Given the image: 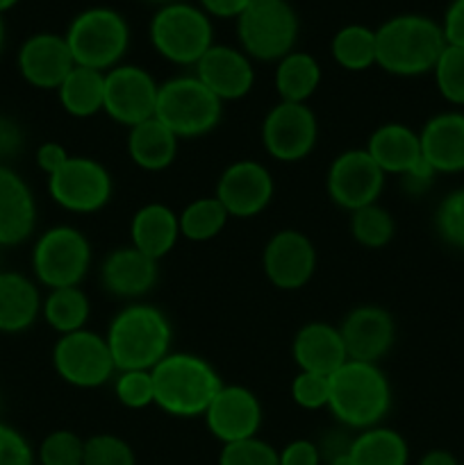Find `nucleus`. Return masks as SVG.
<instances>
[{"instance_id": "obj_1", "label": "nucleus", "mask_w": 464, "mask_h": 465, "mask_svg": "<svg viewBox=\"0 0 464 465\" xmlns=\"http://www.w3.org/2000/svg\"><path fill=\"white\" fill-rule=\"evenodd\" d=\"M391 404L394 391L380 363L346 361L330 375L328 411L344 430L358 434L382 425L389 416Z\"/></svg>"}, {"instance_id": "obj_2", "label": "nucleus", "mask_w": 464, "mask_h": 465, "mask_svg": "<svg viewBox=\"0 0 464 465\" xmlns=\"http://www.w3.org/2000/svg\"><path fill=\"white\" fill-rule=\"evenodd\" d=\"M105 341L116 371H153L173 343V325L155 304L127 302L109 321Z\"/></svg>"}, {"instance_id": "obj_3", "label": "nucleus", "mask_w": 464, "mask_h": 465, "mask_svg": "<svg viewBox=\"0 0 464 465\" xmlns=\"http://www.w3.org/2000/svg\"><path fill=\"white\" fill-rule=\"evenodd\" d=\"M444 48L441 23L423 14H398L376 27V66L389 75H428Z\"/></svg>"}, {"instance_id": "obj_4", "label": "nucleus", "mask_w": 464, "mask_h": 465, "mask_svg": "<svg viewBox=\"0 0 464 465\" xmlns=\"http://www.w3.org/2000/svg\"><path fill=\"white\" fill-rule=\"evenodd\" d=\"M155 407L171 418H203L221 391L223 380L207 359L191 352H168L150 371Z\"/></svg>"}, {"instance_id": "obj_5", "label": "nucleus", "mask_w": 464, "mask_h": 465, "mask_svg": "<svg viewBox=\"0 0 464 465\" xmlns=\"http://www.w3.org/2000/svg\"><path fill=\"white\" fill-rule=\"evenodd\" d=\"M130 25L126 16L112 7H86L68 23L64 39L73 54L76 66L94 71H112L123 64L130 48Z\"/></svg>"}, {"instance_id": "obj_6", "label": "nucleus", "mask_w": 464, "mask_h": 465, "mask_svg": "<svg viewBox=\"0 0 464 465\" xmlns=\"http://www.w3.org/2000/svg\"><path fill=\"white\" fill-rule=\"evenodd\" d=\"M148 39L155 53L176 66H196L205 53L212 48V18L189 3L162 5L153 14L148 25Z\"/></svg>"}, {"instance_id": "obj_7", "label": "nucleus", "mask_w": 464, "mask_h": 465, "mask_svg": "<svg viewBox=\"0 0 464 465\" xmlns=\"http://www.w3.org/2000/svg\"><path fill=\"white\" fill-rule=\"evenodd\" d=\"M91 241L73 225H55L41 232L30 252L32 277L48 291L82 286L91 271Z\"/></svg>"}, {"instance_id": "obj_8", "label": "nucleus", "mask_w": 464, "mask_h": 465, "mask_svg": "<svg viewBox=\"0 0 464 465\" xmlns=\"http://www.w3.org/2000/svg\"><path fill=\"white\" fill-rule=\"evenodd\" d=\"M155 118L177 139H198L218 127L223 103L194 75H176L159 84Z\"/></svg>"}, {"instance_id": "obj_9", "label": "nucleus", "mask_w": 464, "mask_h": 465, "mask_svg": "<svg viewBox=\"0 0 464 465\" xmlns=\"http://www.w3.org/2000/svg\"><path fill=\"white\" fill-rule=\"evenodd\" d=\"M235 23L239 48L253 62H280L296 50L300 21L289 0H253Z\"/></svg>"}, {"instance_id": "obj_10", "label": "nucleus", "mask_w": 464, "mask_h": 465, "mask_svg": "<svg viewBox=\"0 0 464 465\" xmlns=\"http://www.w3.org/2000/svg\"><path fill=\"white\" fill-rule=\"evenodd\" d=\"M50 361L64 384L82 391L100 389L118 372L105 336L86 327L59 336L53 345Z\"/></svg>"}, {"instance_id": "obj_11", "label": "nucleus", "mask_w": 464, "mask_h": 465, "mask_svg": "<svg viewBox=\"0 0 464 465\" xmlns=\"http://www.w3.org/2000/svg\"><path fill=\"white\" fill-rule=\"evenodd\" d=\"M48 195L59 209L77 216L98 213L114 195L112 173L94 157L71 154L55 175L48 177Z\"/></svg>"}, {"instance_id": "obj_12", "label": "nucleus", "mask_w": 464, "mask_h": 465, "mask_svg": "<svg viewBox=\"0 0 464 465\" xmlns=\"http://www.w3.org/2000/svg\"><path fill=\"white\" fill-rule=\"evenodd\" d=\"M264 153L282 163H296L314 153L318 141L317 114L309 104L277 100L259 127Z\"/></svg>"}, {"instance_id": "obj_13", "label": "nucleus", "mask_w": 464, "mask_h": 465, "mask_svg": "<svg viewBox=\"0 0 464 465\" xmlns=\"http://www.w3.org/2000/svg\"><path fill=\"white\" fill-rule=\"evenodd\" d=\"M385 182L387 175L368 157L367 150L350 148L337 154L328 166L326 191L337 207L353 213L378 203L385 191Z\"/></svg>"}, {"instance_id": "obj_14", "label": "nucleus", "mask_w": 464, "mask_h": 465, "mask_svg": "<svg viewBox=\"0 0 464 465\" xmlns=\"http://www.w3.org/2000/svg\"><path fill=\"white\" fill-rule=\"evenodd\" d=\"M159 84L144 66L118 64L105 73L103 112L123 127H135L155 116Z\"/></svg>"}, {"instance_id": "obj_15", "label": "nucleus", "mask_w": 464, "mask_h": 465, "mask_svg": "<svg viewBox=\"0 0 464 465\" xmlns=\"http://www.w3.org/2000/svg\"><path fill=\"white\" fill-rule=\"evenodd\" d=\"M276 195V180L268 166L255 159H239L223 168L217 180L214 198L223 204L227 216L248 221L268 209Z\"/></svg>"}, {"instance_id": "obj_16", "label": "nucleus", "mask_w": 464, "mask_h": 465, "mask_svg": "<svg viewBox=\"0 0 464 465\" xmlns=\"http://www.w3.org/2000/svg\"><path fill=\"white\" fill-rule=\"evenodd\" d=\"M318 266L312 239L300 230H277L264 243L262 271L268 284L280 291H298L309 284Z\"/></svg>"}, {"instance_id": "obj_17", "label": "nucleus", "mask_w": 464, "mask_h": 465, "mask_svg": "<svg viewBox=\"0 0 464 465\" xmlns=\"http://www.w3.org/2000/svg\"><path fill=\"white\" fill-rule=\"evenodd\" d=\"M209 434L221 445L259 434L264 409L257 395L241 384H223L203 416Z\"/></svg>"}, {"instance_id": "obj_18", "label": "nucleus", "mask_w": 464, "mask_h": 465, "mask_svg": "<svg viewBox=\"0 0 464 465\" xmlns=\"http://www.w3.org/2000/svg\"><path fill=\"white\" fill-rule=\"evenodd\" d=\"M348 361L380 363L396 343V321L385 307L359 304L339 322Z\"/></svg>"}, {"instance_id": "obj_19", "label": "nucleus", "mask_w": 464, "mask_h": 465, "mask_svg": "<svg viewBox=\"0 0 464 465\" xmlns=\"http://www.w3.org/2000/svg\"><path fill=\"white\" fill-rule=\"evenodd\" d=\"M16 66L30 86L41 91H57L68 73L76 68V62L64 35L36 32L27 36L18 48Z\"/></svg>"}, {"instance_id": "obj_20", "label": "nucleus", "mask_w": 464, "mask_h": 465, "mask_svg": "<svg viewBox=\"0 0 464 465\" xmlns=\"http://www.w3.org/2000/svg\"><path fill=\"white\" fill-rule=\"evenodd\" d=\"M98 280L105 293L116 300L139 302L159 282V262L139 252L132 245L109 250L98 268Z\"/></svg>"}, {"instance_id": "obj_21", "label": "nucleus", "mask_w": 464, "mask_h": 465, "mask_svg": "<svg viewBox=\"0 0 464 465\" xmlns=\"http://www.w3.org/2000/svg\"><path fill=\"white\" fill-rule=\"evenodd\" d=\"M194 75L221 103L246 98L255 86V64L237 45L214 44L194 66Z\"/></svg>"}, {"instance_id": "obj_22", "label": "nucleus", "mask_w": 464, "mask_h": 465, "mask_svg": "<svg viewBox=\"0 0 464 465\" xmlns=\"http://www.w3.org/2000/svg\"><path fill=\"white\" fill-rule=\"evenodd\" d=\"M36 198L21 173L0 163V248H16L36 230Z\"/></svg>"}, {"instance_id": "obj_23", "label": "nucleus", "mask_w": 464, "mask_h": 465, "mask_svg": "<svg viewBox=\"0 0 464 465\" xmlns=\"http://www.w3.org/2000/svg\"><path fill=\"white\" fill-rule=\"evenodd\" d=\"M421 154L437 175L464 173V112L449 109L428 118L419 130Z\"/></svg>"}, {"instance_id": "obj_24", "label": "nucleus", "mask_w": 464, "mask_h": 465, "mask_svg": "<svg viewBox=\"0 0 464 465\" xmlns=\"http://www.w3.org/2000/svg\"><path fill=\"white\" fill-rule=\"evenodd\" d=\"M291 357H294L298 371L318 372V375L328 377L348 361L339 327L323 321L305 322L296 331L294 341H291Z\"/></svg>"}, {"instance_id": "obj_25", "label": "nucleus", "mask_w": 464, "mask_h": 465, "mask_svg": "<svg viewBox=\"0 0 464 465\" xmlns=\"http://www.w3.org/2000/svg\"><path fill=\"white\" fill-rule=\"evenodd\" d=\"M364 150L385 175H405L423 159L419 132L405 123H382L368 134Z\"/></svg>"}, {"instance_id": "obj_26", "label": "nucleus", "mask_w": 464, "mask_h": 465, "mask_svg": "<svg viewBox=\"0 0 464 465\" xmlns=\"http://www.w3.org/2000/svg\"><path fill=\"white\" fill-rule=\"evenodd\" d=\"M177 213L164 203H146L130 218V245L148 254L155 262H162L180 241Z\"/></svg>"}, {"instance_id": "obj_27", "label": "nucleus", "mask_w": 464, "mask_h": 465, "mask_svg": "<svg viewBox=\"0 0 464 465\" xmlns=\"http://www.w3.org/2000/svg\"><path fill=\"white\" fill-rule=\"evenodd\" d=\"M41 295L35 277L0 271V334H23L41 318Z\"/></svg>"}, {"instance_id": "obj_28", "label": "nucleus", "mask_w": 464, "mask_h": 465, "mask_svg": "<svg viewBox=\"0 0 464 465\" xmlns=\"http://www.w3.org/2000/svg\"><path fill=\"white\" fill-rule=\"evenodd\" d=\"M177 150L180 139L155 116L127 130V157L141 171H166L177 159Z\"/></svg>"}, {"instance_id": "obj_29", "label": "nucleus", "mask_w": 464, "mask_h": 465, "mask_svg": "<svg viewBox=\"0 0 464 465\" xmlns=\"http://www.w3.org/2000/svg\"><path fill=\"white\" fill-rule=\"evenodd\" d=\"M321 64L314 54L305 53V50H291L280 62H276L273 84H276L277 98L285 100V103L308 104V100L321 86Z\"/></svg>"}, {"instance_id": "obj_30", "label": "nucleus", "mask_w": 464, "mask_h": 465, "mask_svg": "<svg viewBox=\"0 0 464 465\" xmlns=\"http://www.w3.org/2000/svg\"><path fill=\"white\" fill-rule=\"evenodd\" d=\"M348 457L350 465H409V445L400 431L378 425L353 436Z\"/></svg>"}, {"instance_id": "obj_31", "label": "nucleus", "mask_w": 464, "mask_h": 465, "mask_svg": "<svg viewBox=\"0 0 464 465\" xmlns=\"http://www.w3.org/2000/svg\"><path fill=\"white\" fill-rule=\"evenodd\" d=\"M57 100L73 118H91L103 112L105 73L86 66H76L59 84Z\"/></svg>"}, {"instance_id": "obj_32", "label": "nucleus", "mask_w": 464, "mask_h": 465, "mask_svg": "<svg viewBox=\"0 0 464 465\" xmlns=\"http://www.w3.org/2000/svg\"><path fill=\"white\" fill-rule=\"evenodd\" d=\"M41 318L59 336L85 330L91 318L89 295L82 286L48 291L44 295V302H41Z\"/></svg>"}, {"instance_id": "obj_33", "label": "nucleus", "mask_w": 464, "mask_h": 465, "mask_svg": "<svg viewBox=\"0 0 464 465\" xmlns=\"http://www.w3.org/2000/svg\"><path fill=\"white\" fill-rule=\"evenodd\" d=\"M330 54L344 71H368L376 66V30L362 23L339 27L330 41Z\"/></svg>"}, {"instance_id": "obj_34", "label": "nucleus", "mask_w": 464, "mask_h": 465, "mask_svg": "<svg viewBox=\"0 0 464 465\" xmlns=\"http://www.w3.org/2000/svg\"><path fill=\"white\" fill-rule=\"evenodd\" d=\"M227 221H230V216H227L223 204L214 195H203V198L191 200L177 213L180 236L191 241V243H207V241L217 239L226 230Z\"/></svg>"}, {"instance_id": "obj_35", "label": "nucleus", "mask_w": 464, "mask_h": 465, "mask_svg": "<svg viewBox=\"0 0 464 465\" xmlns=\"http://www.w3.org/2000/svg\"><path fill=\"white\" fill-rule=\"evenodd\" d=\"M348 230L358 245L367 250H380L394 241L396 221L389 209L382 207L380 203H373L350 213Z\"/></svg>"}, {"instance_id": "obj_36", "label": "nucleus", "mask_w": 464, "mask_h": 465, "mask_svg": "<svg viewBox=\"0 0 464 465\" xmlns=\"http://www.w3.org/2000/svg\"><path fill=\"white\" fill-rule=\"evenodd\" d=\"M432 77L446 103L453 107H464V48L446 44L432 68Z\"/></svg>"}, {"instance_id": "obj_37", "label": "nucleus", "mask_w": 464, "mask_h": 465, "mask_svg": "<svg viewBox=\"0 0 464 465\" xmlns=\"http://www.w3.org/2000/svg\"><path fill=\"white\" fill-rule=\"evenodd\" d=\"M85 439L71 430H55L45 436L36 450L39 465H82Z\"/></svg>"}, {"instance_id": "obj_38", "label": "nucleus", "mask_w": 464, "mask_h": 465, "mask_svg": "<svg viewBox=\"0 0 464 465\" xmlns=\"http://www.w3.org/2000/svg\"><path fill=\"white\" fill-rule=\"evenodd\" d=\"M435 230L446 245L464 252V186L446 193L437 204Z\"/></svg>"}, {"instance_id": "obj_39", "label": "nucleus", "mask_w": 464, "mask_h": 465, "mask_svg": "<svg viewBox=\"0 0 464 465\" xmlns=\"http://www.w3.org/2000/svg\"><path fill=\"white\" fill-rule=\"evenodd\" d=\"M114 395L130 411L155 407V386L150 371H118L114 377Z\"/></svg>"}, {"instance_id": "obj_40", "label": "nucleus", "mask_w": 464, "mask_h": 465, "mask_svg": "<svg viewBox=\"0 0 464 465\" xmlns=\"http://www.w3.org/2000/svg\"><path fill=\"white\" fill-rule=\"evenodd\" d=\"M82 465H136V454L126 439L103 431L85 439Z\"/></svg>"}, {"instance_id": "obj_41", "label": "nucleus", "mask_w": 464, "mask_h": 465, "mask_svg": "<svg viewBox=\"0 0 464 465\" xmlns=\"http://www.w3.org/2000/svg\"><path fill=\"white\" fill-rule=\"evenodd\" d=\"M218 465H280L277 450L259 436L221 445Z\"/></svg>"}, {"instance_id": "obj_42", "label": "nucleus", "mask_w": 464, "mask_h": 465, "mask_svg": "<svg viewBox=\"0 0 464 465\" xmlns=\"http://www.w3.org/2000/svg\"><path fill=\"white\" fill-rule=\"evenodd\" d=\"M289 393L296 407L303 411H321V409H328V400H330V377L298 371L291 380Z\"/></svg>"}, {"instance_id": "obj_43", "label": "nucleus", "mask_w": 464, "mask_h": 465, "mask_svg": "<svg viewBox=\"0 0 464 465\" xmlns=\"http://www.w3.org/2000/svg\"><path fill=\"white\" fill-rule=\"evenodd\" d=\"M36 452L30 440L14 430L12 425L0 420V465H35Z\"/></svg>"}, {"instance_id": "obj_44", "label": "nucleus", "mask_w": 464, "mask_h": 465, "mask_svg": "<svg viewBox=\"0 0 464 465\" xmlns=\"http://www.w3.org/2000/svg\"><path fill=\"white\" fill-rule=\"evenodd\" d=\"M25 148V132L12 116H0V163L14 162Z\"/></svg>"}, {"instance_id": "obj_45", "label": "nucleus", "mask_w": 464, "mask_h": 465, "mask_svg": "<svg viewBox=\"0 0 464 465\" xmlns=\"http://www.w3.org/2000/svg\"><path fill=\"white\" fill-rule=\"evenodd\" d=\"M277 463L280 465H323L318 443L309 439H294L277 450Z\"/></svg>"}, {"instance_id": "obj_46", "label": "nucleus", "mask_w": 464, "mask_h": 465, "mask_svg": "<svg viewBox=\"0 0 464 465\" xmlns=\"http://www.w3.org/2000/svg\"><path fill=\"white\" fill-rule=\"evenodd\" d=\"M441 32L446 44L464 48V0H450L441 18Z\"/></svg>"}, {"instance_id": "obj_47", "label": "nucleus", "mask_w": 464, "mask_h": 465, "mask_svg": "<svg viewBox=\"0 0 464 465\" xmlns=\"http://www.w3.org/2000/svg\"><path fill=\"white\" fill-rule=\"evenodd\" d=\"M435 177L437 173L432 171L430 163H428L426 159H421L417 166L409 168L405 175H400V186H403L405 193L417 198V195H423L432 184H435Z\"/></svg>"}, {"instance_id": "obj_48", "label": "nucleus", "mask_w": 464, "mask_h": 465, "mask_svg": "<svg viewBox=\"0 0 464 465\" xmlns=\"http://www.w3.org/2000/svg\"><path fill=\"white\" fill-rule=\"evenodd\" d=\"M68 157H71L68 150L64 148L62 143H57V141H45V143H41L35 153L36 166H39V171L44 173L45 177L55 175V173L66 163Z\"/></svg>"}, {"instance_id": "obj_49", "label": "nucleus", "mask_w": 464, "mask_h": 465, "mask_svg": "<svg viewBox=\"0 0 464 465\" xmlns=\"http://www.w3.org/2000/svg\"><path fill=\"white\" fill-rule=\"evenodd\" d=\"M250 3L253 0H198V7L209 18H223V21L232 18V21H237Z\"/></svg>"}, {"instance_id": "obj_50", "label": "nucleus", "mask_w": 464, "mask_h": 465, "mask_svg": "<svg viewBox=\"0 0 464 465\" xmlns=\"http://www.w3.org/2000/svg\"><path fill=\"white\" fill-rule=\"evenodd\" d=\"M417 465H459V461L449 450H428Z\"/></svg>"}, {"instance_id": "obj_51", "label": "nucleus", "mask_w": 464, "mask_h": 465, "mask_svg": "<svg viewBox=\"0 0 464 465\" xmlns=\"http://www.w3.org/2000/svg\"><path fill=\"white\" fill-rule=\"evenodd\" d=\"M16 5H18V0H0V14L9 12V9L16 7Z\"/></svg>"}, {"instance_id": "obj_52", "label": "nucleus", "mask_w": 464, "mask_h": 465, "mask_svg": "<svg viewBox=\"0 0 464 465\" xmlns=\"http://www.w3.org/2000/svg\"><path fill=\"white\" fill-rule=\"evenodd\" d=\"M5 48V21H3V14H0V53Z\"/></svg>"}, {"instance_id": "obj_53", "label": "nucleus", "mask_w": 464, "mask_h": 465, "mask_svg": "<svg viewBox=\"0 0 464 465\" xmlns=\"http://www.w3.org/2000/svg\"><path fill=\"white\" fill-rule=\"evenodd\" d=\"M148 3H157L159 7H162V5H168V3H176V0H148Z\"/></svg>"}, {"instance_id": "obj_54", "label": "nucleus", "mask_w": 464, "mask_h": 465, "mask_svg": "<svg viewBox=\"0 0 464 465\" xmlns=\"http://www.w3.org/2000/svg\"><path fill=\"white\" fill-rule=\"evenodd\" d=\"M0 409H3V398H0Z\"/></svg>"}, {"instance_id": "obj_55", "label": "nucleus", "mask_w": 464, "mask_h": 465, "mask_svg": "<svg viewBox=\"0 0 464 465\" xmlns=\"http://www.w3.org/2000/svg\"><path fill=\"white\" fill-rule=\"evenodd\" d=\"M459 465H464V463H459Z\"/></svg>"}]
</instances>
